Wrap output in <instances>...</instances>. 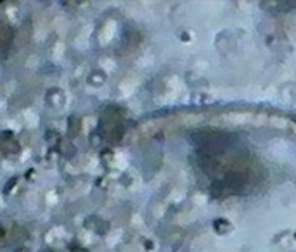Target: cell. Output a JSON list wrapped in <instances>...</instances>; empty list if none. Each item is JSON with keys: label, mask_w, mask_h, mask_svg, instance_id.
Instances as JSON below:
<instances>
[{"label": "cell", "mask_w": 296, "mask_h": 252, "mask_svg": "<svg viewBox=\"0 0 296 252\" xmlns=\"http://www.w3.org/2000/svg\"><path fill=\"white\" fill-rule=\"evenodd\" d=\"M194 159L211 190L222 195H243L260 185L263 169L253 152L227 131L194 135Z\"/></svg>", "instance_id": "obj_1"}]
</instances>
